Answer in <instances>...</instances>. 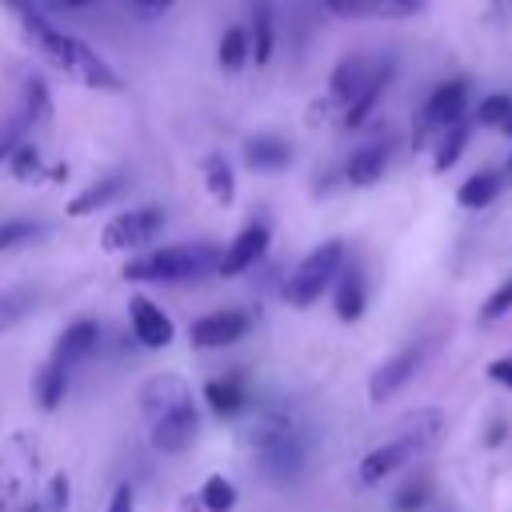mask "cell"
I'll return each mask as SVG.
<instances>
[{
  "mask_svg": "<svg viewBox=\"0 0 512 512\" xmlns=\"http://www.w3.org/2000/svg\"><path fill=\"white\" fill-rule=\"evenodd\" d=\"M388 80H392V64L384 60V64H376V68H372V76H368V84L360 88V96L344 108V116H340V120H344V128H360V124L368 120V112L376 108V100H380V92L388 88Z\"/></svg>",
  "mask_w": 512,
  "mask_h": 512,
  "instance_id": "obj_20",
  "label": "cell"
},
{
  "mask_svg": "<svg viewBox=\"0 0 512 512\" xmlns=\"http://www.w3.org/2000/svg\"><path fill=\"white\" fill-rule=\"evenodd\" d=\"M464 104H468V84L464 80H444L440 88H432L424 112H420V136L416 144L424 140V132H444L448 124H456L464 116Z\"/></svg>",
  "mask_w": 512,
  "mask_h": 512,
  "instance_id": "obj_10",
  "label": "cell"
},
{
  "mask_svg": "<svg viewBox=\"0 0 512 512\" xmlns=\"http://www.w3.org/2000/svg\"><path fill=\"white\" fill-rule=\"evenodd\" d=\"M108 512H136V492L132 484H116L112 500H108Z\"/></svg>",
  "mask_w": 512,
  "mask_h": 512,
  "instance_id": "obj_37",
  "label": "cell"
},
{
  "mask_svg": "<svg viewBox=\"0 0 512 512\" xmlns=\"http://www.w3.org/2000/svg\"><path fill=\"white\" fill-rule=\"evenodd\" d=\"M204 400L216 416H236V412L248 408V388H244L240 376H216V380L204 384Z\"/></svg>",
  "mask_w": 512,
  "mask_h": 512,
  "instance_id": "obj_21",
  "label": "cell"
},
{
  "mask_svg": "<svg viewBox=\"0 0 512 512\" xmlns=\"http://www.w3.org/2000/svg\"><path fill=\"white\" fill-rule=\"evenodd\" d=\"M164 228V212L160 208H132V212H120L116 220L104 224L100 232V248L104 252H136L144 244H152Z\"/></svg>",
  "mask_w": 512,
  "mask_h": 512,
  "instance_id": "obj_6",
  "label": "cell"
},
{
  "mask_svg": "<svg viewBox=\"0 0 512 512\" xmlns=\"http://www.w3.org/2000/svg\"><path fill=\"white\" fill-rule=\"evenodd\" d=\"M340 268H344V244H340V240H324V244L312 248V252L296 264V272L284 280V300H288L292 308L316 304V300L332 288V280L340 276Z\"/></svg>",
  "mask_w": 512,
  "mask_h": 512,
  "instance_id": "obj_4",
  "label": "cell"
},
{
  "mask_svg": "<svg viewBox=\"0 0 512 512\" xmlns=\"http://www.w3.org/2000/svg\"><path fill=\"white\" fill-rule=\"evenodd\" d=\"M372 68H376V64H368L364 56H344V60L332 68V80H328V96H332V104L348 108V104L360 96V88L368 84Z\"/></svg>",
  "mask_w": 512,
  "mask_h": 512,
  "instance_id": "obj_17",
  "label": "cell"
},
{
  "mask_svg": "<svg viewBox=\"0 0 512 512\" xmlns=\"http://www.w3.org/2000/svg\"><path fill=\"white\" fill-rule=\"evenodd\" d=\"M32 236H40V224H36V220H24V216H12V220L0 224V252L20 248V244H28Z\"/></svg>",
  "mask_w": 512,
  "mask_h": 512,
  "instance_id": "obj_32",
  "label": "cell"
},
{
  "mask_svg": "<svg viewBox=\"0 0 512 512\" xmlns=\"http://www.w3.org/2000/svg\"><path fill=\"white\" fill-rule=\"evenodd\" d=\"M496 196H500V176H496V172H476V176H468V180L460 184V192H456V200H460L464 208H488Z\"/></svg>",
  "mask_w": 512,
  "mask_h": 512,
  "instance_id": "obj_27",
  "label": "cell"
},
{
  "mask_svg": "<svg viewBox=\"0 0 512 512\" xmlns=\"http://www.w3.org/2000/svg\"><path fill=\"white\" fill-rule=\"evenodd\" d=\"M432 500V484L428 480H412L392 496V512H420Z\"/></svg>",
  "mask_w": 512,
  "mask_h": 512,
  "instance_id": "obj_33",
  "label": "cell"
},
{
  "mask_svg": "<svg viewBox=\"0 0 512 512\" xmlns=\"http://www.w3.org/2000/svg\"><path fill=\"white\" fill-rule=\"evenodd\" d=\"M128 320H132V336H136L144 348H168L172 336H176L168 312H164L156 300L140 296V292L128 300Z\"/></svg>",
  "mask_w": 512,
  "mask_h": 512,
  "instance_id": "obj_11",
  "label": "cell"
},
{
  "mask_svg": "<svg viewBox=\"0 0 512 512\" xmlns=\"http://www.w3.org/2000/svg\"><path fill=\"white\" fill-rule=\"evenodd\" d=\"M332 304H336V316L340 320H360L364 308H368V284H364V272L356 264H344L340 276L332 280Z\"/></svg>",
  "mask_w": 512,
  "mask_h": 512,
  "instance_id": "obj_14",
  "label": "cell"
},
{
  "mask_svg": "<svg viewBox=\"0 0 512 512\" xmlns=\"http://www.w3.org/2000/svg\"><path fill=\"white\" fill-rule=\"evenodd\" d=\"M140 400H144V412H148L152 448L164 452V456H180L196 440V428H200V416H196L188 384L180 376H152L144 384Z\"/></svg>",
  "mask_w": 512,
  "mask_h": 512,
  "instance_id": "obj_1",
  "label": "cell"
},
{
  "mask_svg": "<svg viewBox=\"0 0 512 512\" xmlns=\"http://www.w3.org/2000/svg\"><path fill=\"white\" fill-rule=\"evenodd\" d=\"M508 112H512V96H508V92H496V96H488V100L476 108V120L488 124V128H504Z\"/></svg>",
  "mask_w": 512,
  "mask_h": 512,
  "instance_id": "obj_34",
  "label": "cell"
},
{
  "mask_svg": "<svg viewBox=\"0 0 512 512\" xmlns=\"http://www.w3.org/2000/svg\"><path fill=\"white\" fill-rule=\"evenodd\" d=\"M248 44H252L256 64H268V60H272V48H276V16H272V0H256V4H252Z\"/></svg>",
  "mask_w": 512,
  "mask_h": 512,
  "instance_id": "obj_23",
  "label": "cell"
},
{
  "mask_svg": "<svg viewBox=\"0 0 512 512\" xmlns=\"http://www.w3.org/2000/svg\"><path fill=\"white\" fill-rule=\"evenodd\" d=\"M268 240H272V228L264 224V220H252V224H244L236 236H232V244L220 252V276H244L264 252H268Z\"/></svg>",
  "mask_w": 512,
  "mask_h": 512,
  "instance_id": "obj_9",
  "label": "cell"
},
{
  "mask_svg": "<svg viewBox=\"0 0 512 512\" xmlns=\"http://www.w3.org/2000/svg\"><path fill=\"white\" fill-rule=\"evenodd\" d=\"M488 380H492V384H504V388H512V356H500V360H492V364H488Z\"/></svg>",
  "mask_w": 512,
  "mask_h": 512,
  "instance_id": "obj_38",
  "label": "cell"
},
{
  "mask_svg": "<svg viewBox=\"0 0 512 512\" xmlns=\"http://www.w3.org/2000/svg\"><path fill=\"white\" fill-rule=\"evenodd\" d=\"M28 124H44L52 116V96H48V84L40 76H28L24 80V112H20Z\"/></svg>",
  "mask_w": 512,
  "mask_h": 512,
  "instance_id": "obj_29",
  "label": "cell"
},
{
  "mask_svg": "<svg viewBox=\"0 0 512 512\" xmlns=\"http://www.w3.org/2000/svg\"><path fill=\"white\" fill-rule=\"evenodd\" d=\"M44 8H56V12H80V8H92L96 0H40Z\"/></svg>",
  "mask_w": 512,
  "mask_h": 512,
  "instance_id": "obj_41",
  "label": "cell"
},
{
  "mask_svg": "<svg viewBox=\"0 0 512 512\" xmlns=\"http://www.w3.org/2000/svg\"><path fill=\"white\" fill-rule=\"evenodd\" d=\"M8 168H12V176H16V180H24V184L44 176V160H40L36 144H28V140H24V144H20V148L8 156Z\"/></svg>",
  "mask_w": 512,
  "mask_h": 512,
  "instance_id": "obj_31",
  "label": "cell"
},
{
  "mask_svg": "<svg viewBox=\"0 0 512 512\" xmlns=\"http://www.w3.org/2000/svg\"><path fill=\"white\" fill-rule=\"evenodd\" d=\"M48 504H52V508H64V504H68V476H56V480H52Z\"/></svg>",
  "mask_w": 512,
  "mask_h": 512,
  "instance_id": "obj_39",
  "label": "cell"
},
{
  "mask_svg": "<svg viewBox=\"0 0 512 512\" xmlns=\"http://www.w3.org/2000/svg\"><path fill=\"white\" fill-rule=\"evenodd\" d=\"M196 496H200V504H204L208 512H232V508H236V484H232L228 476H220V472L208 476Z\"/></svg>",
  "mask_w": 512,
  "mask_h": 512,
  "instance_id": "obj_30",
  "label": "cell"
},
{
  "mask_svg": "<svg viewBox=\"0 0 512 512\" xmlns=\"http://www.w3.org/2000/svg\"><path fill=\"white\" fill-rule=\"evenodd\" d=\"M508 180H512V160H508Z\"/></svg>",
  "mask_w": 512,
  "mask_h": 512,
  "instance_id": "obj_44",
  "label": "cell"
},
{
  "mask_svg": "<svg viewBox=\"0 0 512 512\" xmlns=\"http://www.w3.org/2000/svg\"><path fill=\"white\" fill-rule=\"evenodd\" d=\"M200 176H204V188L216 204H236V176H232V164L220 156V152H208L200 160Z\"/></svg>",
  "mask_w": 512,
  "mask_h": 512,
  "instance_id": "obj_22",
  "label": "cell"
},
{
  "mask_svg": "<svg viewBox=\"0 0 512 512\" xmlns=\"http://www.w3.org/2000/svg\"><path fill=\"white\" fill-rule=\"evenodd\" d=\"M244 164L252 172H284L292 164V144L272 136V132H260V136H248L244 140Z\"/></svg>",
  "mask_w": 512,
  "mask_h": 512,
  "instance_id": "obj_16",
  "label": "cell"
},
{
  "mask_svg": "<svg viewBox=\"0 0 512 512\" xmlns=\"http://www.w3.org/2000/svg\"><path fill=\"white\" fill-rule=\"evenodd\" d=\"M36 300H40V292L36 288H28V284H12V288H0V336L4 332H12L32 308H36Z\"/></svg>",
  "mask_w": 512,
  "mask_h": 512,
  "instance_id": "obj_24",
  "label": "cell"
},
{
  "mask_svg": "<svg viewBox=\"0 0 512 512\" xmlns=\"http://www.w3.org/2000/svg\"><path fill=\"white\" fill-rule=\"evenodd\" d=\"M248 56H252V44H248V28H240V24H228V28H224V36H220V48H216V60H220V68H224V72H240V68L248 64Z\"/></svg>",
  "mask_w": 512,
  "mask_h": 512,
  "instance_id": "obj_25",
  "label": "cell"
},
{
  "mask_svg": "<svg viewBox=\"0 0 512 512\" xmlns=\"http://www.w3.org/2000/svg\"><path fill=\"white\" fill-rule=\"evenodd\" d=\"M424 356H428V340H416V344H404L400 352H392V356L372 372V380H368V400H372V404L392 400V396L416 376V368L424 364Z\"/></svg>",
  "mask_w": 512,
  "mask_h": 512,
  "instance_id": "obj_7",
  "label": "cell"
},
{
  "mask_svg": "<svg viewBox=\"0 0 512 512\" xmlns=\"http://www.w3.org/2000/svg\"><path fill=\"white\" fill-rule=\"evenodd\" d=\"M96 344H100V324H96V320H72V324L60 332L56 348H52V364H60V368L68 372V368H76L80 360H88V356L96 352Z\"/></svg>",
  "mask_w": 512,
  "mask_h": 512,
  "instance_id": "obj_12",
  "label": "cell"
},
{
  "mask_svg": "<svg viewBox=\"0 0 512 512\" xmlns=\"http://www.w3.org/2000/svg\"><path fill=\"white\" fill-rule=\"evenodd\" d=\"M464 144H468V120L448 124V128L440 132V140H436V172H448V168L460 160Z\"/></svg>",
  "mask_w": 512,
  "mask_h": 512,
  "instance_id": "obj_28",
  "label": "cell"
},
{
  "mask_svg": "<svg viewBox=\"0 0 512 512\" xmlns=\"http://www.w3.org/2000/svg\"><path fill=\"white\" fill-rule=\"evenodd\" d=\"M500 132H508V136H512V112H508V120H504V128H500Z\"/></svg>",
  "mask_w": 512,
  "mask_h": 512,
  "instance_id": "obj_43",
  "label": "cell"
},
{
  "mask_svg": "<svg viewBox=\"0 0 512 512\" xmlns=\"http://www.w3.org/2000/svg\"><path fill=\"white\" fill-rule=\"evenodd\" d=\"M252 444L260 452V468L268 472V480L276 484H288L304 472V460H308V444H304V432L296 428L292 416L284 412H272L264 416L256 428H252Z\"/></svg>",
  "mask_w": 512,
  "mask_h": 512,
  "instance_id": "obj_3",
  "label": "cell"
},
{
  "mask_svg": "<svg viewBox=\"0 0 512 512\" xmlns=\"http://www.w3.org/2000/svg\"><path fill=\"white\" fill-rule=\"evenodd\" d=\"M216 268H220V248L216 244H172V248H152L144 256H132L124 264V280L180 284V280H200Z\"/></svg>",
  "mask_w": 512,
  "mask_h": 512,
  "instance_id": "obj_2",
  "label": "cell"
},
{
  "mask_svg": "<svg viewBox=\"0 0 512 512\" xmlns=\"http://www.w3.org/2000/svg\"><path fill=\"white\" fill-rule=\"evenodd\" d=\"M0 4H4V8H8V12L16 16V20H24V16H32V12L40 8L36 0H0Z\"/></svg>",
  "mask_w": 512,
  "mask_h": 512,
  "instance_id": "obj_40",
  "label": "cell"
},
{
  "mask_svg": "<svg viewBox=\"0 0 512 512\" xmlns=\"http://www.w3.org/2000/svg\"><path fill=\"white\" fill-rule=\"evenodd\" d=\"M384 168H388V140H376V144H364V148H356L348 156L344 176H348V184L368 188V184H376L384 176Z\"/></svg>",
  "mask_w": 512,
  "mask_h": 512,
  "instance_id": "obj_19",
  "label": "cell"
},
{
  "mask_svg": "<svg viewBox=\"0 0 512 512\" xmlns=\"http://www.w3.org/2000/svg\"><path fill=\"white\" fill-rule=\"evenodd\" d=\"M68 76H76L84 88H96V92H120V88H124L120 72H116L100 52H92V48L80 44V40H76V60H72V72H68Z\"/></svg>",
  "mask_w": 512,
  "mask_h": 512,
  "instance_id": "obj_13",
  "label": "cell"
},
{
  "mask_svg": "<svg viewBox=\"0 0 512 512\" xmlns=\"http://www.w3.org/2000/svg\"><path fill=\"white\" fill-rule=\"evenodd\" d=\"M248 328H252L248 312H240V308H220V312H208V316L192 320L188 340H192L196 348H228V344L244 340Z\"/></svg>",
  "mask_w": 512,
  "mask_h": 512,
  "instance_id": "obj_8",
  "label": "cell"
},
{
  "mask_svg": "<svg viewBox=\"0 0 512 512\" xmlns=\"http://www.w3.org/2000/svg\"><path fill=\"white\" fill-rule=\"evenodd\" d=\"M176 0H136V8L144 12V16H160V12H168Z\"/></svg>",
  "mask_w": 512,
  "mask_h": 512,
  "instance_id": "obj_42",
  "label": "cell"
},
{
  "mask_svg": "<svg viewBox=\"0 0 512 512\" xmlns=\"http://www.w3.org/2000/svg\"><path fill=\"white\" fill-rule=\"evenodd\" d=\"M128 188V176L124 172H108V176H100L96 184H88V188H80L72 200H68V216H96L104 204H112L120 192Z\"/></svg>",
  "mask_w": 512,
  "mask_h": 512,
  "instance_id": "obj_18",
  "label": "cell"
},
{
  "mask_svg": "<svg viewBox=\"0 0 512 512\" xmlns=\"http://www.w3.org/2000/svg\"><path fill=\"white\" fill-rule=\"evenodd\" d=\"M508 308H512V280H504V284H500V288L480 304V324H492V320H496V316H504Z\"/></svg>",
  "mask_w": 512,
  "mask_h": 512,
  "instance_id": "obj_35",
  "label": "cell"
},
{
  "mask_svg": "<svg viewBox=\"0 0 512 512\" xmlns=\"http://www.w3.org/2000/svg\"><path fill=\"white\" fill-rule=\"evenodd\" d=\"M24 128H28V120H24V116H16V120L4 128V136H0V164H8V156L24 144Z\"/></svg>",
  "mask_w": 512,
  "mask_h": 512,
  "instance_id": "obj_36",
  "label": "cell"
},
{
  "mask_svg": "<svg viewBox=\"0 0 512 512\" xmlns=\"http://www.w3.org/2000/svg\"><path fill=\"white\" fill-rule=\"evenodd\" d=\"M424 0H324V8L340 20H360V16H380V20H400L420 12Z\"/></svg>",
  "mask_w": 512,
  "mask_h": 512,
  "instance_id": "obj_15",
  "label": "cell"
},
{
  "mask_svg": "<svg viewBox=\"0 0 512 512\" xmlns=\"http://www.w3.org/2000/svg\"><path fill=\"white\" fill-rule=\"evenodd\" d=\"M436 428H440V412H424V416H420V428H408V432H400L396 440L372 448V452L360 460L356 480H360L364 488H368V484H380V480L392 476L400 464H408L420 448H428V444L436 440Z\"/></svg>",
  "mask_w": 512,
  "mask_h": 512,
  "instance_id": "obj_5",
  "label": "cell"
},
{
  "mask_svg": "<svg viewBox=\"0 0 512 512\" xmlns=\"http://www.w3.org/2000/svg\"><path fill=\"white\" fill-rule=\"evenodd\" d=\"M36 404L44 408V412H52V408H60V400L68 396V372L60 368V364H44L40 372H36Z\"/></svg>",
  "mask_w": 512,
  "mask_h": 512,
  "instance_id": "obj_26",
  "label": "cell"
}]
</instances>
